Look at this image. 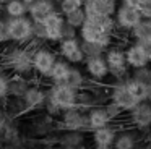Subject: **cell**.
<instances>
[{"instance_id": "cell-47", "label": "cell", "mask_w": 151, "mask_h": 149, "mask_svg": "<svg viewBox=\"0 0 151 149\" xmlns=\"http://www.w3.org/2000/svg\"><path fill=\"white\" fill-rule=\"evenodd\" d=\"M0 149H12V148H10V146H5V144H4V146H2Z\"/></svg>"}, {"instance_id": "cell-19", "label": "cell", "mask_w": 151, "mask_h": 149, "mask_svg": "<svg viewBox=\"0 0 151 149\" xmlns=\"http://www.w3.org/2000/svg\"><path fill=\"white\" fill-rule=\"evenodd\" d=\"M102 57H104L109 70L127 67V62H125V49L119 47V45H109V47L104 50Z\"/></svg>"}, {"instance_id": "cell-22", "label": "cell", "mask_w": 151, "mask_h": 149, "mask_svg": "<svg viewBox=\"0 0 151 149\" xmlns=\"http://www.w3.org/2000/svg\"><path fill=\"white\" fill-rule=\"evenodd\" d=\"M86 113H88L89 131H91V130H96V128H101V126H106V125H109V123H112L102 105L93 107V109H89Z\"/></svg>"}, {"instance_id": "cell-16", "label": "cell", "mask_w": 151, "mask_h": 149, "mask_svg": "<svg viewBox=\"0 0 151 149\" xmlns=\"http://www.w3.org/2000/svg\"><path fill=\"white\" fill-rule=\"evenodd\" d=\"M140 130H125V131H117L112 148L114 149H137L140 146L141 136Z\"/></svg>"}, {"instance_id": "cell-45", "label": "cell", "mask_w": 151, "mask_h": 149, "mask_svg": "<svg viewBox=\"0 0 151 149\" xmlns=\"http://www.w3.org/2000/svg\"><path fill=\"white\" fill-rule=\"evenodd\" d=\"M50 2H52V3H54V5H55V6H57V10H59V3H60V2H62V0H50Z\"/></svg>"}, {"instance_id": "cell-52", "label": "cell", "mask_w": 151, "mask_h": 149, "mask_svg": "<svg viewBox=\"0 0 151 149\" xmlns=\"http://www.w3.org/2000/svg\"><path fill=\"white\" fill-rule=\"evenodd\" d=\"M83 2H86V0H83Z\"/></svg>"}, {"instance_id": "cell-32", "label": "cell", "mask_w": 151, "mask_h": 149, "mask_svg": "<svg viewBox=\"0 0 151 149\" xmlns=\"http://www.w3.org/2000/svg\"><path fill=\"white\" fill-rule=\"evenodd\" d=\"M8 70L4 65H0V100H5L8 97Z\"/></svg>"}, {"instance_id": "cell-27", "label": "cell", "mask_w": 151, "mask_h": 149, "mask_svg": "<svg viewBox=\"0 0 151 149\" xmlns=\"http://www.w3.org/2000/svg\"><path fill=\"white\" fill-rule=\"evenodd\" d=\"M4 5V13L5 16H12V18H17V16H24L28 15V5L23 0H7Z\"/></svg>"}, {"instance_id": "cell-39", "label": "cell", "mask_w": 151, "mask_h": 149, "mask_svg": "<svg viewBox=\"0 0 151 149\" xmlns=\"http://www.w3.org/2000/svg\"><path fill=\"white\" fill-rule=\"evenodd\" d=\"M138 42H140V45L143 47L145 54L148 55V58H150V63H151V36H150V37H146V39H143V41H138Z\"/></svg>"}, {"instance_id": "cell-20", "label": "cell", "mask_w": 151, "mask_h": 149, "mask_svg": "<svg viewBox=\"0 0 151 149\" xmlns=\"http://www.w3.org/2000/svg\"><path fill=\"white\" fill-rule=\"evenodd\" d=\"M31 81L28 76L18 73H12L8 78V97H23L26 89L29 87Z\"/></svg>"}, {"instance_id": "cell-3", "label": "cell", "mask_w": 151, "mask_h": 149, "mask_svg": "<svg viewBox=\"0 0 151 149\" xmlns=\"http://www.w3.org/2000/svg\"><path fill=\"white\" fill-rule=\"evenodd\" d=\"M57 126L60 130H78V131H89L88 125V113L85 110L78 109V107H72V109L62 110L59 117Z\"/></svg>"}, {"instance_id": "cell-26", "label": "cell", "mask_w": 151, "mask_h": 149, "mask_svg": "<svg viewBox=\"0 0 151 149\" xmlns=\"http://www.w3.org/2000/svg\"><path fill=\"white\" fill-rule=\"evenodd\" d=\"M128 34H130V37L137 42L150 37L151 36V19L150 18H141L140 21L128 31Z\"/></svg>"}, {"instance_id": "cell-7", "label": "cell", "mask_w": 151, "mask_h": 149, "mask_svg": "<svg viewBox=\"0 0 151 149\" xmlns=\"http://www.w3.org/2000/svg\"><path fill=\"white\" fill-rule=\"evenodd\" d=\"M57 54L72 65H81L86 58L80 47V37L60 39L57 42Z\"/></svg>"}, {"instance_id": "cell-21", "label": "cell", "mask_w": 151, "mask_h": 149, "mask_svg": "<svg viewBox=\"0 0 151 149\" xmlns=\"http://www.w3.org/2000/svg\"><path fill=\"white\" fill-rule=\"evenodd\" d=\"M117 131L119 130L115 126H112L111 123L106 126H101V128H96V130H91V141L93 144H112L117 136Z\"/></svg>"}, {"instance_id": "cell-37", "label": "cell", "mask_w": 151, "mask_h": 149, "mask_svg": "<svg viewBox=\"0 0 151 149\" xmlns=\"http://www.w3.org/2000/svg\"><path fill=\"white\" fill-rule=\"evenodd\" d=\"M70 37H78V29L65 23L62 28V39H70Z\"/></svg>"}, {"instance_id": "cell-14", "label": "cell", "mask_w": 151, "mask_h": 149, "mask_svg": "<svg viewBox=\"0 0 151 149\" xmlns=\"http://www.w3.org/2000/svg\"><path fill=\"white\" fill-rule=\"evenodd\" d=\"M47 99V87L39 84H29L26 92L23 94V100L28 107V112H37L44 107Z\"/></svg>"}, {"instance_id": "cell-2", "label": "cell", "mask_w": 151, "mask_h": 149, "mask_svg": "<svg viewBox=\"0 0 151 149\" xmlns=\"http://www.w3.org/2000/svg\"><path fill=\"white\" fill-rule=\"evenodd\" d=\"M57 52H54L52 49L44 47V45H34V52H33V70L34 74L41 78H47L52 70L54 63L59 57Z\"/></svg>"}, {"instance_id": "cell-53", "label": "cell", "mask_w": 151, "mask_h": 149, "mask_svg": "<svg viewBox=\"0 0 151 149\" xmlns=\"http://www.w3.org/2000/svg\"><path fill=\"white\" fill-rule=\"evenodd\" d=\"M137 149H138V148H137Z\"/></svg>"}, {"instance_id": "cell-24", "label": "cell", "mask_w": 151, "mask_h": 149, "mask_svg": "<svg viewBox=\"0 0 151 149\" xmlns=\"http://www.w3.org/2000/svg\"><path fill=\"white\" fill-rule=\"evenodd\" d=\"M5 110H7V113L10 117H13V118H20V117L26 115L28 112V107L26 104H24L23 97H7V100H5Z\"/></svg>"}, {"instance_id": "cell-36", "label": "cell", "mask_w": 151, "mask_h": 149, "mask_svg": "<svg viewBox=\"0 0 151 149\" xmlns=\"http://www.w3.org/2000/svg\"><path fill=\"white\" fill-rule=\"evenodd\" d=\"M10 42V34H8V24H7V16L0 18V45Z\"/></svg>"}, {"instance_id": "cell-49", "label": "cell", "mask_w": 151, "mask_h": 149, "mask_svg": "<svg viewBox=\"0 0 151 149\" xmlns=\"http://www.w3.org/2000/svg\"><path fill=\"white\" fill-rule=\"evenodd\" d=\"M5 2H7V0H0V3H5Z\"/></svg>"}, {"instance_id": "cell-25", "label": "cell", "mask_w": 151, "mask_h": 149, "mask_svg": "<svg viewBox=\"0 0 151 149\" xmlns=\"http://www.w3.org/2000/svg\"><path fill=\"white\" fill-rule=\"evenodd\" d=\"M65 84H68L70 87H73V89H76V91L81 89V87H85L86 84H88V76H86L85 70H81V68L72 65Z\"/></svg>"}, {"instance_id": "cell-23", "label": "cell", "mask_w": 151, "mask_h": 149, "mask_svg": "<svg viewBox=\"0 0 151 149\" xmlns=\"http://www.w3.org/2000/svg\"><path fill=\"white\" fill-rule=\"evenodd\" d=\"M70 68H72V63H68L67 60H63L60 57L55 60V63H54V67H52V70H50L47 78L50 80V83H65Z\"/></svg>"}, {"instance_id": "cell-50", "label": "cell", "mask_w": 151, "mask_h": 149, "mask_svg": "<svg viewBox=\"0 0 151 149\" xmlns=\"http://www.w3.org/2000/svg\"><path fill=\"white\" fill-rule=\"evenodd\" d=\"M150 139H151V135H150Z\"/></svg>"}, {"instance_id": "cell-29", "label": "cell", "mask_w": 151, "mask_h": 149, "mask_svg": "<svg viewBox=\"0 0 151 149\" xmlns=\"http://www.w3.org/2000/svg\"><path fill=\"white\" fill-rule=\"evenodd\" d=\"M63 18H65L67 24L73 26V28H76V29H80V26L86 21V13H85V10H83V6H81V8L73 10V11L63 15Z\"/></svg>"}, {"instance_id": "cell-15", "label": "cell", "mask_w": 151, "mask_h": 149, "mask_svg": "<svg viewBox=\"0 0 151 149\" xmlns=\"http://www.w3.org/2000/svg\"><path fill=\"white\" fill-rule=\"evenodd\" d=\"M125 62H127V67L130 68V70L151 65L148 55L145 54V50H143V47H141L140 42H137V41H133L130 45L125 47Z\"/></svg>"}, {"instance_id": "cell-8", "label": "cell", "mask_w": 151, "mask_h": 149, "mask_svg": "<svg viewBox=\"0 0 151 149\" xmlns=\"http://www.w3.org/2000/svg\"><path fill=\"white\" fill-rule=\"evenodd\" d=\"M141 18H143V16H141L140 10L132 8V6L124 5V3H119L117 10H115V13H114L117 31H124V32H128Z\"/></svg>"}, {"instance_id": "cell-31", "label": "cell", "mask_w": 151, "mask_h": 149, "mask_svg": "<svg viewBox=\"0 0 151 149\" xmlns=\"http://www.w3.org/2000/svg\"><path fill=\"white\" fill-rule=\"evenodd\" d=\"M80 47H81L85 57H99L106 50L104 47H101L96 42H88V41H81V39H80Z\"/></svg>"}, {"instance_id": "cell-38", "label": "cell", "mask_w": 151, "mask_h": 149, "mask_svg": "<svg viewBox=\"0 0 151 149\" xmlns=\"http://www.w3.org/2000/svg\"><path fill=\"white\" fill-rule=\"evenodd\" d=\"M140 13L143 18H150L151 19V0H141L140 3Z\"/></svg>"}, {"instance_id": "cell-6", "label": "cell", "mask_w": 151, "mask_h": 149, "mask_svg": "<svg viewBox=\"0 0 151 149\" xmlns=\"http://www.w3.org/2000/svg\"><path fill=\"white\" fill-rule=\"evenodd\" d=\"M109 100L114 102L124 113L130 112L132 109H135L138 105V102H141L127 89L124 81H117L109 87Z\"/></svg>"}, {"instance_id": "cell-42", "label": "cell", "mask_w": 151, "mask_h": 149, "mask_svg": "<svg viewBox=\"0 0 151 149\" xmlns=\"http://www.w3.org/2000/svg\"><path fill=\"white\" fill-rule=\"evenodd\" d=\"M145 100H146L148 104H151V87L146 89V97H145Z\"/></svg>"}, {"instance_id": "cell-12", "label": "cell", "mask_w": 151, "mask_h": 149, "mask_svg": "<svg viewBox=\"0 0 151 149\" xmlns=\"http://www.w3.org/2000/svg\"><path fill=\"white\" fill-rule=\"evenodd\" d=\"M65 24V18L63 15L55 10L52 11L46 19L42 21L44 31H46V42H50V44H57V42L62 39V28Z\"/></svg>"}, {"instance_id": "cell-5", "label": "cell", "mask_w": 151, "mask_h": 149, "mask_svg": "<svg viewBox=\"0 0 151 149\" xmlns=\"http://www.w3.org/2000/svg\"><path fill=\"white\" fill-rule=\"evenodd\" d=\"M114 36L115 34H111V32H104L94 21L91 19H86L78 29V37L81 41H88V42H96L99 44L101 47L107 49L109 45L114 44Z\"/></svg>"}, {"instance_id": "cell-51", "label": "cell", "mask_w": 151, "mask_h": 149, "mask_svg": "<svg viewBox=\"0 0 151 149\" xmlns=\"http://www.w3.org/2000/svg\"><path fill=\"white\" fill-rule=\"evenodd\" d=\"M0 6H2V3H0Z\"/></svg>"}, {"instance_id": "cell-35", "label": "cell", "mask_w": 151, "mask_h": 149, "mask_svg": "<svg viewBox=\"0 0 151 149\" xmlns=\"http://www.w3.org/2000/svg\"><path fill=\"white\" fill-rule=\"evenodd\" d=\"M44 112L47 113V115H50V117H54V118H57V117H60V113H62V109H60L59 105H57L54 100H50L49 97L46 99V104H44Z\"/></svg>"}, {"instance_id": "cell-34", "label": "cell", "mask_w": 151, "mask_h": 149, "mask_svg": "<svg viewBox=\"0 0 151 149\" xmlns=\"http://www.w3.org/2000/svg\"><path fill=\"white\" fill-rule=\"evenodd\" d=\"M102 107H104L107 117L111 118V122H115V118H120V117L124 115V112H122V110L119 109L114 102H111V100H107L106 104H102Z\"/></svg>"}, {"instance_id": "cell-10", "label": "cell", "mask_w": 151, "mask_h": 149, "mask_svg": "<svg viewBox=\"0 0 151 149\" xmlns=\"http://www.w3.org/2000/svg\"><path fill=\"white\" fill-rule=\"evenodd\" d=\"M120 0H86L83 3V10L86 18L93 16H114Z\"/></svg>"}, {"instance_id": "cell-4", "label": "cell", "mask_w": 151, "mask_h": 149, "mask_svg": "<svg viewBox=\"0 0 151 149\" xmlns=\"http://www.w3.org/2000/svg\"><path fill=\"white\" fill-rule=\"evenodd\" d=\"M47 97L54 100L62 110L76 107V89L65 83H50L47 87Z\"/></svg>"}, {"instance_id": "cell-41", "label": "cell", "mask_w": 151, "mask_h": 149, "mask_svg": "<svg viewBox=\"0 0 151 149\" xmlns=\"http://www.w3.org/2000/svg\"><path fill=\"white\" fill-rule=\"evenodd\" d=\"M94 149H114L112 144H94Z\"/></svg>"}, {"instance_id": "cell-48", "label": "cell", "mask_w": 151, "mask_h": 149, "mask_svg": "<svg viewBox=\"0 0 151 149\" xmlns=\"http://www.w3.org/2000/svg\"><path fill=\"white\" fill-rule=\"evenodd\" d=\"M2 146H4V143H2V139H0V148H2Z\"/></svg>"}, {"instance_id": "cell-1", "label": "cell", "mask_w": 151, "mask_h": 149, "mask_svg": "<svg viewBox=\"0 0 151 149\" xmlns=\"http://www.w3.org/2000/svg\"><path fill=\"white\" fill-rule=\"evenodd\" d=\"M10 41L18 45H28L34 41V21L28 15L12 18L7 16Z\"/></svg>"}, {"instance_id": "cell-18", "label": "cell", "mask_w": 151, "mask_h": 149, "mask_svg": "<svg viewBox=\"0 0 151 149\" xmlns=\"http://www.w3.org/2000/svg\"><path fill=\"white\" fill-rule=\"evenodd\" d=\"M57 128H59V126H57L55 118L47 115L46 112H44L42 117H36V118L31 122V133L36 135V136H47L49 133L55 131Z\"/></svg>"}, {"instance_id": "cell-44", "label": "cell", "mask_w": 151, "mask_h": 149, "mask_svg": "<svg viewBox=\"0 0 151 149\" xmlns=\"http://www.w3.org/2000/svg\"><path fill=\"white\" fill-rule=\"evenodd\" d=\"M44 149H62L60 146H54V144H49L47 148H44Z\"/></svg>"}, {"instance_id": "cell-17", "label": "cell", "mask_w": 151, "mask_h": 149, "mask_svg": "<svg viewBox=\"0 0 151 149\" xmlns=\"http://www.w3.org/2000/svg\"><path fill=\"white\" fill-rule=\"evenodd\" d=\"M55 10H57V6L50 0H34L31 5H28V16L34 23H42Z\"/></svg>"}, {"instance_id": "cell-40", "label": "cell", "mask_w": 151, "mask_h": 149, "mask_svg": "<svg viewBox=\"0 0 151 149\" xmlns=\"http://www.w3.org/2000/svg\"><path fill=\"white\" fill-rule=\"evenodd\" d=\"M120 3H124V5H128V6H132V8H140L141 0H120Z\"/></svg>"}, {"instance_id": "cell-11", "label": "cell", "mask_w": 151, "mask_h": 149, "mask_svg": "<svg viewBox=\"0 0 151 149\" xmlns=\"http://www.w3.org/2000/svg\"><path fill=\"white\" fill-rule=\"evenodd\" d=\"M86 131L78 130H60L57 133L55 144L62 149H85L86 146Z\"/></svg>"}, {"instance_id": "cell-43", "label": "cell", "mask_w": 151, "mask_h": 149, "mask_svg": "<svg viewBox=\"0 0 151 149\" xmlns=\"http://www.w3.org/2000/svg\"><path fill=\"white\" fill-rule=\"evenodd\" d=\"M138 149H151V141H148V143H143L141 146H138Z\"/></svg>"}, {"instance_id": "cell-9", "label": "cell", "mask_w": 151, "mask_h": 149, "mask_svg": "<svg viewBox=\"0 0 151 149\" xmlns=\"http://www.w3.org/2000/svg\"><path fill=\"white\" fill-rule=\"evenodd\" d=\"M127 120L132 126H135L140 131L151 130V104H148L146 100L138 102L135 109L127 112Z\"/></svg>"}, {"instance_id": "cell-30", "label": "cell", "mask_w": 151, "mask_h": 149, "mask_svg": "<svg viewBox=\"0 0 151 149\" xmlns=\"http://www.w3.org/2000/svg\"><path fill=\"white\" fill-rule=\"evenodd\" d=\"M130 76L133 80L143 83L146 87H151V67H141V68H133L130 71Z\"/></svg>"}, {"instance_id": "cell-33", "label": "cell", "mask_w": 151, "mask_h": 149, "mask_svg": "<svg viewBox=\"0 0 151 149\" xmlns=\"http://www.w3.org/2000/svg\"><path fill=\"white\" fill-rule=\"evenodd\" d=\"M83 0H62L59 3V11L62 15H67V13L73 11V10H78L83 6Z\"/></svg>"}, {"instance_id": "cell-13", "label": "cell", "mask_w": 151, "mask_h": 149, "mask_svg": "<svg viewBox=\"0 0 151 149\" xmlns=\"http://www.w3.org/2000/svg\"><path fill=\"white\" fill-rule=\"evenodd\" d=\"M83 65H85L86 76L91 78V80L106 81L109 78V67L102 55H99V57H86Z\"/></svg>"}, {"instance_id": "cell-46", "label": "cell", "mask_w": 151, "mask_h": 149, "mask_svg": "<svg viewBox=\"0 0 151 149\" xmlns=\"http://www.w3.org/2000/svg\"><path fill=\"white\" fill-rule=\"evenodd\" d=\"M23 2H24V3H26V5H31V3H33V2H34V0H23Z\"/></svg>"}, {"instance_id": "cell-28", "label": "cell", "mask_w": 151, "mask_h": 149, "mask_svg": "<svg viewBox=\"0 0 151 149\" xmlns=\"http://www.w3.org/2000/svg\"><path fill=\"white\" fill-rule=\"evenodd\" d=\"M124 84L127 86V89L130 91V92L133 94V96L137 97L138 100H145V97H146V89H148V87L145 86L143 83H140V81L133 80V78L128 74V76L124 80Z\"/></svg>"}]
</instances>
